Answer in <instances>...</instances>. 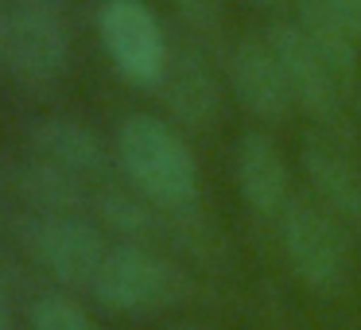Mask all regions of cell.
Instances as JSON below:
<instances>
[{
	"instance_id": "cell-16",
	"label": "cell",
	"mask_w": 361,
	"mask_h": 330,
	"mask_svg": "<svg viewBox=\"0 0 361 330\" xmlns=\"http://www.w3.org/2000/svg\"><path fill=\"white\" fill-rule=\"evenodd\" d=\"M175 16L202 55H226V0H175Z\"/></svg>"
},
{
	"instance_id": "cell-21",
	"label": "cell",
	"mask_w": 361,
	"mask_h": 330,
	"mask_svg": "<svg viewBox=\"0 0 361 330\" xmlns=\"http://www.w3.org/2000/svg\"><path fill=\"white\" fill-rule=\"evenodd\" d=\"M245 4H252V8H260V12H272V8H280V4H288V0H245Z\"/></svg>"
},
{
	"instance_id": "cell-15",
	"label": "cell",
	"mask_w": 361,
	"mask_h": 330,
	"mask_svg": "<svg viewBox=\"0 0 361 330\" xmlns=\"http://www.w3.org/2000/svg\"><path fill=\"white\" fill-rule=\"evenodd\" d=\"M295 24L311 39V47L322 55V63L334 71L345 94L357 86V63H361V39L345 28V20L330 8L326 0H295Z\"/></svg>"
},
{
	"instance_id": "cell-20",
	"label": "cell",
	"mask_w": 361,
	"mask_h": 330,
	"mask_svg": "<svg viewBox=\"0 0 361 330\" xmlns=\"http://www.w3.org/2000/svg\"><path fill=\"white\" fill-rule=\"evenodd\" d=\"M0 330H12V311H8V295H4V283H0Z\"/></svg>"
},
{
	"instance_id": "cell-7",
	"label": "cell",
	"mask_w": 361,
	"mask_h": 330,
	"mask_svg": "<svg viewBox=\"0 0 361 330\" xmlns=\"http://www.w3.org/2000/svg\"><path fill=\"white\" fill-rule=\"evenodd\" d=\"M268 43H272L276 59H280L283 74H288V86H291V102H295L299 113H307L311 121H319L322 128L338 133L345 121V90L342 82L334 78L322 55L311 47V39L303 35V28L295 20H276L268 28Z\"/></svg>"
},
{
	"instance_id": "cell-5",
	"label": "cell",
	"mask_w": 361,
	"mask_h": 330,
	"mask_svg": "<svg viewBox=\"0 0 361 330\" xmlns=\"http://www.w3.org/2000/svg\"><path fill=\"white\" fill-rule=\"evenodd\" d=\"M20 237L59 283L74 291H94L109 245H105V229L90 214H63V218L27 214L20 221Z\"/></svg>"
},
{
	"instance_id": "cell-4",
	"label": "cell",
	"mask_w": 361,
	"mask_h": 330,
	"mask_svg": "<svg viewBox=\"0 0 361 330\" xmlns=\"http://www.w3.org/2000/svg\"><path fill=\"white\" fill-rule=\"evenodd\" d=\"M276 233L303 288H311L314 295H342L350 288V233L319 198L295 195L276 221Z\"/></svg>"
},
{
	"instance_id": "cell-22",
	"label": "cell",
	"mask_w": 361,
	"mask_h": 330,
	"mask_svg": "<svg viewBox=\"0 0 361 330\" xmlns=\"http://www.w3.org/2000/svg\"><path fill=\"white\" fill-rule=\"evenodd\" d=\"M167 330H206V326H198V322H175V326H167Z\"/></svg>"
},
{
	"instance_id": "cell-6",
	"label": "cell",
	"mask_w": 361,
	"mask_h": 330,
	"mask_svg": "<svg viewBox=\"0 0 361 330\" xmlns=\"http://www.w3.org/2000/svg\"><path fill=\"white\" fill-rule=\"evenodd\" d=\"M97 35L121 78L140 90H159L171 63V47L159 28V16L144 0H102Z\"/></svg>"
},
{
	"instance_id": "cell-13",
	"label": "cell",
	"mask_w": 361,
	"mask_h": 330,
	"mask_svg": "<svg viewBox=\"0 0 361 330\" xmlns=\"http://www.w3.org/2000/svg\"><path fill=\"white\" fill-rule=\"evenodd\" d=\"M4 187L27 206V214H43V218L90 214V198H94L90 183L74 179L39 156H24L4 167Z\"/></svg>"
},
{
	"instance_id": "cell-9",
	"label": "cell",
	"mask_w": 361,
	"mask_h": 330,
	"mask_svg": "<svg viewBox=\"0 0 361 330\" xmlns=\"http://www.w3.org/2000/svg\"><path fill=\"white\" fill-rule=\"evenodd\" d=\"M233 179L237 190H241L245 206H249L252 218L260 221H280V214L288 210L291 195V171L288 159H283L280 144L272 140L260 128H249V133L237 136L233 148Z\"/></svg>"
},
{
	"instance_id": "cell-1",
	"label": "cell",
	"mask_w": 361,
	"mask_h": 330,
	"mask_svg": "<svg viewBox=\"0 0 361 330\" xmlns=\"http://www.w3.org/2000/svg\"><path fill=\"white\" fill-rule=\"evenodd\" d=\"M117 164L128 187L164 214L198 206V164L167 117L128 113L117 125Z\"/></svg>"
},
{
	"instance_id": "cell-23",
	"label": "cell",
	"mask_w": 361,
	"mask_h": 330,
	"mask_svg": "<svg viewBox=\"0 0 361 330\" xmlns=\"http://www.w3.org/2000/svg\"><path fill=\"white\" fill-rule=\"evenodd\" d=\"M0 55H4V4H0Z\"/></svg>"
},
{
	"instance_id": "cell-2",
	"label": "cell",
	"mask_w": 361,
	"mask_h": 330,
	"mask_svg": "<svg viewBox=\"0 0 361 330\" xmlns=\"http://www.w3.org/2000/svg\"><path fill=\"white\" fill-rule=\"evenodd\" d=\"M0 66L16 86L47 94L71 66V8L66 0H4Z\"/></svg>"
},
{
	"instance_id": "cell-12",
	"label": "cell",
	"mask_w": 361,
	"mask_h": 330,
	"mask_svg": "<svg viewBox=\"0 0 361 330\" xmlns=\"http://www.w3.org/2000/svg\"><path fill=\"white\" fill-rule=\"evenodd\" d=\"M27 148H32V156L63 167L66 175L90 183V187H94V183H105V175H109L105 140L90 125H82V121H74V117L32 121V128H27Z\"/></svg>"
},
{
	"instance_id": "cell-17",
	"label": "cell",
	"mask_w": 361,
	"mask_h": 330,
	"mask_svg": "<svg viewBox=\"0 0 361 330\" xmlns=\"http://www.w3.org/2000/svg\"><path fill=\"white\" fill-rule=\"evenodd\" d=\"M167 237L179 245L187 257H195L198 264H221V237H218V226L206 218L198 206L190 210H179V214H167Z\"/></svg>"
},
{
	"instance_id": "cell-3",
	"label": "cell",
	"mask_w": 361,
	"mask_h": 330,
	"mask_svg": "<svg viewBox=\"0 0 361 330\" xmlns=\"http://www.w3.org/2000/svg\"><path fill=\"white\" fill-rule=\"evenodd\" d=\"M190 295V272L152 245H109V257L94 280V299L121 314L175 311Z\"/></svg>"
},
{
	"instance_id": "cell-18",
	"label": "cell",
	"mask_w": 361,
	"mask_h": 330,
	"mask_svg": "<svg viewBox=\"0 0 361 330\" xmlns=\"http://www.w3.org/2000/svg\"><path fill=\"white\" fill-rule=\"evenodd\" d=\"M32 330H102L78 299L47 291L32 303Z\"/></svg>"
},
{
	"instance_id": "cell-11",
	"label": "cell",
	"mask_w": 361,
	"mask_h": 330,
	"mask_svg": "<svg viewBox=\"0 0 361 330\" xmlns=\"http://www.w3.org/2000/svg\"><path fill=\"white\" fill-rule=\"evenodd\" d=\"M303 175L314 198L342 221L345 233L361 237V164L334 140L303 144Z\"/></svg>"
},
{
	"instance_id": "cell-14",
	"label": "cell",
	"mask_w": 361,
	"mask_h": 330,
	"mask_svg": "<svg viewBox=\"0 0 361 330\" xmlns=\"http://www.w3.org/2000/svg\"><path fill=\"white\" fill-rule=\"evenodd\" d=\"M90 218L117 237V245H152L156 249L167 237V214L152 206L133 187H113L102 183L90 198Z\"/></svg>"
},
{
	"instance_id": "cell-8",
	"label": "cell",
	"mask_w": 361,
	"mask_h": 330,
	"mask_svg": "<svg viewBox=\"0 0 361 330\" xmlns=\"http://www.w3.org/2000/svg\"><path fill=\"white\" fill-rule=\"evenodd\" d=\"M226 82L233 90L237 105L252 121L276 125V121H283L295 109L288 74H283L268 35H245V39H237L226 51Z\"/></svg>"
},
{
	"instance_id": "cell-19",
	"label": "cell",
	"mask_w": 361,
	"mask_h": 330,
	"mask_svg": "<svg viewBox=\"0 0 361 330\" xmlns=\"http://www.w3.org/2000/svg\"><path fill=\"white\" fill-rule=\"evenodd\" d=\"M326 4L345 20V28H350V32L361 39V0H326Z\"/></svg>"
},
{
	"instance_id": "cell-10",
	"label": "cell",
	"mask_w": 361,
	"mask_h": 330,
	"mask_svg": "<svg viewBox=\"0 0 361 330\" xmlns=\"http://www.w3.org/2000/svg\"><path fill=\"white\" fill-rule=\"evenodd\" d=\"M159 102L167 109V121L183 133H210L221 121V82L198 47L171 51L167 74L159 82Z\"/></svg>"
}]
</instances>
